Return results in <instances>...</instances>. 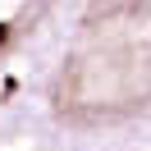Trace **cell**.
Segmentation results:
<instances>
[{"label":"cell","mask_w":151,"mask_h":151,"mask_svg":"<svg viewBox=\"0 0 151 151\" xmlns=\"http://www.w3.org/2000/svg\"><path fill=\"white\" fill-rule=\"evenodd\" d=\"M37 101L73 133L151 119V0H69Z\"/></svg>","instance_id":"6da1fadb"},{"label":"cell","mask_w":151,"mask_h":151,"mask_svg":"<svg viewBox=\"0 0 151 151\" xmlns=\"http://www.w3.org/2000/svg\"><path fill=\"white\" fill-rule=\"evenodd\" d=\"M69 0H0V64L46 37Z\"/></svg>","instance_id":"7a4b0ae2"},{"label":"cell","mask_w":151,"mask_h":151,"mask_svg":"<svg viewBox=\"0 0 151 151\" xmlns=\"http://www.w3.org/2000/svg\"><path fill=\"white\" fill-rule=\"evenodd\" d=\"M0 101H5V96H0Z\"/></svg>","instance_id":"3957f363"}]
</instances>
